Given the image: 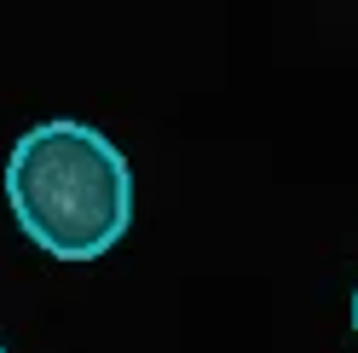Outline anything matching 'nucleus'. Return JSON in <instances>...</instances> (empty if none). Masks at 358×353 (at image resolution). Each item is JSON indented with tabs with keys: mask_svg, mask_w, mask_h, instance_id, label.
<instances>
[{
	"mask_svg": "<svg viewBox=\"0 0 358 353\" xmlns=\"http://www.w3.org/2000/svg\"><path fill=\"white\" fill-rule=\"evenodd\" d=\"M0 353H6V342H0Z\"/></svg>",
	"mask_w": 358,
	"mask_h": 353,
	"instance_id": "3",
	"label": "nucleus"
},
{
	"mask_svg": "<svg viewBox=\"0 0 358 353\" xmlns=\"http://www.w3.org/2000/svg\"><path fill=\"white\" fill-rule=\"evenodd\" d=\"M6 203L41 255L99 261L133 226V174L99 127L35 122L6 157Z\"/></svg>",
	"mask_w": 358,
	"mask_h": 353,
	"instance_id": "1",
	"label": "nucleus"
},
{
	"mask_svg": "<svg viewBox=\"0 0 358 353\" xmlns=\"http://www.w3.org/2000/svg\"><path fill=\"white\" fill-rule=\"evenodd\" d=\"M352 330H358V290H352Z\"/></svg>",
	"mask_w": 358,
	"mask_h": 353,
	"instance_id": "2",
	"label": "nucleus"
}]
</instances>
